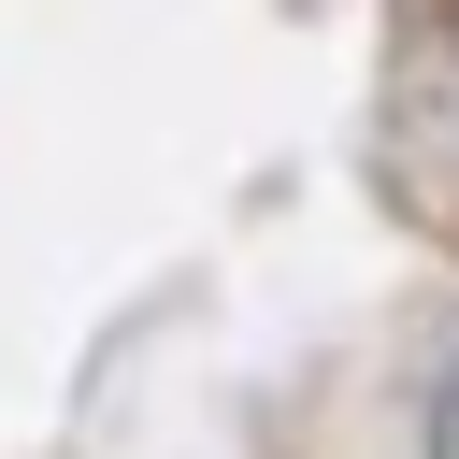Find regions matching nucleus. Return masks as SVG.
<instances>
[{
  "mask_svg": "<svg viewBox=\"0 0 459 459\" xmlns=\"http://www.w3.org/2000/svg\"><path fill=\"white\" fill-rule=\"evenodd\" d=\"M430 459H459V387H445V430H430Z\"/></svg>",
  "mask_w": 459,
  "mask_h": 459,
  "instance_id": "nucleus-1",
  "label": "nucleus"
}]
</instances>
